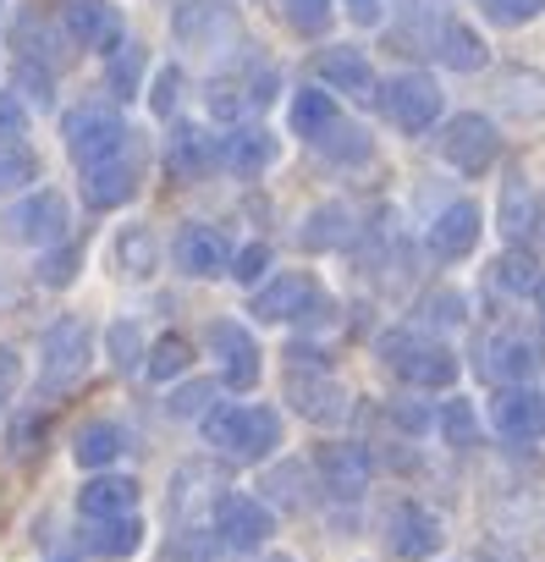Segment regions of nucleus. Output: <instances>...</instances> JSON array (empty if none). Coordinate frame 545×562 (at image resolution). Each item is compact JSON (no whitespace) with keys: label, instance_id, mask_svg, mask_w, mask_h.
<instances>
[{"label":"nucleus","instance_id":"1","mask_svg":"<svg viewBox=\"0 0 545 562\" xmlns=\"http://www.w3.org/2000/svg\"><path fill=\"white\" fill-rule=\"evenodd\" d=\"M204 441L237 463H259L282 447V414L259 403H226L204 414Z\"/></svg>","mask_w":545,"mask_h":562},{"label":"nucleus","instance_id":"2","mask_svg":"<svg viewBox=\"0 0 545 562\" xmlns=\"http://www.w3.org/2000/svg\"><path fill=\"white\" fill-rule=\"evenodd\" d=\"M375 348H381V364L402 386H413V392H446V386H457V353L446 342L424 337V331H386Z\"/></svg>","mask_w":545,"mask_h":562},{"label":"nucleus","instance_id":"3","mask_svg":"<svg viewBox=\"0 0 545 562\" xmlns=\"http://www.w3.org/2000/svg\"><path fill=\"white\" fill-rule=\"evenodd\" d=\"M0 226H7L12 243L50 248V243L67 237V226H72V204H67V193H56V188H34L29 199H18L7 215H0Z\"/></svg>","mask_w":545,"mask_h":562},{"label":"nucleus","instance_id":"4","mask_svg":"<svg viewBox=\"0 0 545 562\" xmlns=\"http://www.w3.org/2000/svg\"><path fill=\"white\" fill-rule=\"evenodd\" d=\"M496 155H501V133H496L490 116L463 111V116L446 122V133H441V160H446L457 177H485V171L496 166Z\"/></svg>","mask_w":545,"mask_h":562},{"label":"nucleus","instance_id":"5","mask_svg":"<svg viewBox=\"0 0 545 562\" xmlns=\"http://www.w3.org/2000/svg\"><path fill=\"white\" fill-rule=\"evenodd\" d=\"M89 359H94V331H89V321H78V315H61V321L39 337V375H45V386H72V381H83Z\"/></svg>","mask_w":545,"mask_h":562},{"label":"nucleus","instance_id":"6","mask_svg":"<svg viewBox=\"0 0 545 562\" xmlns=\"http://www.w3.org/2000/svg\"><path fill=\"white\" fill-rule=\"evenodd\" d=\"M61 133H67V149L78 166H94L105 155H122L127 149V122L105 105H78L61 116Z\"/></svg>","mask_w":545,"mask_h":562},{"label":"nucleus","instance_id":"7","mask_svg":"<svg viewBox=\"0 0 545 562\" xmlns=\"http://www.w3.org/2000/svg\"><path fill=\"white\" fill-rule=\"evenodd\" d=\"M270 535H276V513L259 496H242V491L215 496V540L226 551H259Z\"/></svg>","mask_w":545,"mask_h":562},{"label":"nucleus","instance_id":"8","mask_svg":"<svg viewBox=\"0 0 545 562\" xmlns=\"http://www.w3.org/2000/svg\"><path fill=\"white\" fill-rule=\"evenodd\" d=\"M320 299H326V293H320V281H315L309 270H287V276H276V281H264L248 310H253V321H264V326H282V321H309Z\"/></svg>","mask_w":545,"mask_h":562},{"label":"nucleus","instance_id":"9","mask_svg":"<svg viewBox=\"0 0 545 562\" xmlns=\"http://www.w3.org/2000/svg\"><path fill=\"white\" fill-rule=\"evenodd\" d=\"M381 100H386V116H391L402 133H430V127L441 122V89H435V78H424V72L391 78Z\"/></svg>","mask_w":545,"mask_h":562},{"label":"nucleus","instance_id":"10","mask_svg":"<svg viewBox=\"0 0 545 562\" xmlns=\"http://www.w3.org/2000/svg\"><path fill=\"white\" fill-rule=\"evenodd\" d=\"M61 29H67L72 45L100 50V56H111V50L127 40V23H122V12L111 7V0H67Z\"/></svg>","mask_w":545,"mask_h":562},{"label":"nucleus","instance_id":"11","mask_svg":"<svg viewBox=\"0 0 545 562\" xmlns=\"http://www.w3.org/2000/svg\"><path fill=\"white\" fill-rule=\"evenodd\" d=\"M209 348H215V359H220V381L231 386V392H253L259 386V342L248 337V326H237V321H209Z\"/></svg>","mask_w":545,"mask_h":562},{"label":"nucleus","instance_id":"12","mask_svg":"<svg viewBox=\"0 0 545 562\" xmlns=\"http://www.w3.org/2000/svg\"><path fill=\"white\" fill-rule=\"evenodd\" d=\"M171 29H177V40L193 45V50H215V45H226V40L242 34V23H237V12L226 7V0H182L177 18H171Z\"/></svg>","mask_w":545,"mask_h":562},{"label":"nucleus","instance_id":"13","mask_svg":"<svg viewBox=\"0 0 545 562\" xmlns=\"http://www.w3.org/2000/svg\"><path fill=\"white\" fill-rule=\"evenodd\" d=\"M171 259H177V270H182V276L209 281V276H226V265H231V243H226V232H220V226L188 221V226L177 232V243H171Z\"/></svg>","mask_w":545,"mask_h":562},{"label":"nucleus","instance_id":"14","mask_svg":"<svg viewBox=\"0 0 545 562\" xmlns=\"http://www.w3.org/2000/svg\"><path fill=\"white\" fill-rule=\"evenodd\" d=\"M441 546H446V529H441V518H435L430 507L402 502V507L391 513V551H397L402 562H424V557H435Z\"/></svg>","mask_w":545,"mask_h":562},{"label":"nucleus","instance_id":"15","mask_svg":"<svg viewBox=\"0 0 545 562\" xmlns=\"http://www.w3.org/2000/svg\"><path fill=\"white\" fill-rule=\"evenodd\" d=\"M315 469H320V485L331 491V496H359L364 485H370V452L359 447V441H326L320 452H315Z\"/></svg>","mask_w":545,"mask_h":562},{"label":"nucleus","instance_id":"16","mask_svg":"<svg viewBox=\"0 0 545 562\" xmlns=\"http://www.w3.org/2000/svg\"><path fill=\"white\" fill-rule=\"evenodd\" d=\"M315 78H320L326 89H337V94H353V100H370V94H375V67H370V56L353 50V45L320 50V56H315Z\"/></svg>","mask_w":545,"mask_h":562},{"label":"nucleus","instance_id":"17","mask_svg":"<svg viewBox=\"0 0 545 562\" xmlns=\"http://www.w3.org/2000/svg\"><path fill=\"white\" fill-rule=\"evenodd\" d=\"M479 226H485V210H479L474 199L446 204V210L435 215V226H430V254H435V259H463V254H474Z\"/></svg>","mask_w":545,"mask_h":562},{"label":"nucleus","instance_id":"18","mask_svg":"<svg viewBox=\"0 0 545 562\" xmlns=\"http://www.w3.org/2000/svg\"><path fill=\"white\" fill-rule=\"evenodd\" d=\"M78 540H83V551H89V557L122 562V557H133V551L144 546V518H138V513H111V518H89V524L78 529Z\"/></svg>","mask_w":545,"mask_h":562},{"label":"nucleus","instance_id":"19","mask_svg":"<svg viewBox=\"0 0 545 562\" xmlns=\"http://www.w3.org/2000/svg\"><path fill=\"white\" fill-rule=\"evenodd\" d=\"M133 193H138V166H133L127 155H105V160L83 166V199H89L94 210H116V204H127Z\"/></svg>","mask_w":545,"mask_h":562},{"label":"nucleus","instance_id":"20","mask_svg":"<svg viewBox=\"0 0 545 562\" xmlns=\"http://www.w3.org/2000/svg\"><path fill=\"white\" fill-rule=\"evenodd\" d=\"M287 397H293V408L304 414V419H315V425H337L342 414H348V392L326 375V370H315V375H287Z\"/></svg>","mask_w":545,"mask_h":562},{"label":"nucleus","instance_id":"21","mask_svg":"<svg viewBox=\"0 0 545 562\" xmlns=\"http://www.w3.org/2000/svg\"><path fill=\"white\" fill-rule=\"evenodd\" d=\"M166 166H171V177H182V182H198V177H209L215 166H220V144L204 133V127H171V144H166Z\"/></svg>","mask_w":545,"mask_h":562},{"label":"nucleus","instance_id":"22","mask_svg":"<svg viewBox=\"0 0 545 562\" xmlns=\"http://www.w3.org/2000/svg\"><path fill=\"white\" fill-rule=\"evenodd\" d=\"M490 425H496L501 441H529V436H540V392H523V386L507 381V386L490 397Z\"/></svg>","mask_w":545,"mask_h":562},{"label":"nucleus","instance_id":"23","mask_svg":"<svg viewBox=\"0 0 545 562\" xmlns=\"http://www.w3.org/2000/svg\"><path fill=\"white\" fill-rule=\"evenodd\" d=\"M270 94H276V72L220 78V83L209 89V111H215L220 122H237V116H248V111H264V105H270Z\"/></svg>","mask_w":545,"mask_h":562},{"label":"nucleus","instance_id":"24","mask_svg":"<svg viewBox=\"0 0 545 562\" xmlns=\"http://www.w3.org/2000/svg\"><path fill=\"white\" fill-rule=\"evenodd\" d=\"M276 155H282V144H276V133H264V127H237L220 144V160L237 177H259L264 166H276Z\"/></svg>","mask_w":545,"mask_h":562},{"label":"nucleus","instance_id":"25","mask_svg":"<svg viewBox=\"0 0 545 562\" xmlns=\"http://www.w3.org/2000/svg\"><path fill=\"white\" fill-rule=\"evenodd\" d=\"M83 518H111V513H138V480L133 474H94L78 491Z\"/></svg>","mask_w":545,"mask_h":562},{"label":"nucleus","instance_id":"26","mask_svg":"<svg viewBox=\"0 0 545 562\" xmlns=\"http://www.w3.org/2000/svg\"><path fill=\"white\" fill-rule=\"evenodd\" d=\"M435 56H441V67H452V72H479V67L490 61L485 40H479L468 23H457V18H441V23H435Z\"/></svg>","mask_w":545,"mask_h":562},{"label":"nucleus","instance_id":"27","mask_svg":"<svg viewBox=\"0 0 545 562\" xmlns=\"http://www.w3.org/2000/svg\"><path fill=\"white\" fill-rule=\"evenodd\" d=\"M479 370L490 375V381H523V375H534L540 370V353H534V342L529 337H490L485 342V359H479Z\"/></svg>","mask_w":545,"mask_h":562},{"label":"nucleus","instance_id":"28","mask_svg":"<svg viewBox=\"0 0 545 562\" xmlns=\"http://www.w3.org/2000/svg\"><path fill=\"white\" fill-rule=\"evenodd\" d=\"M122 452H127V430L111 425V419H89V425L72 436V458H78L83 469H105V463H116Z\"/></svg>","mask_w":545,"mask_h":562},{"label":"nucleus","instance_id":"29","mask_svg":"<svg viewBox=\"0 0 545 562\" xmlns=\"http://www.w3.org/2000/svg\"><path fill=\"white\" fill-rule=\"evenodd\" d=\"M155 265H160V243H155L149 226H127V232H116V270H122L127 281H149Z\"/></svg>","mask_w":545,"mask_h":562},{"label":"nucleus","instance_id":"30","mask_svg":"<svg viewBox=\"0 0 545 562\" xmlns=\"http://www.w3.org/2000/svg\"><path fill=\"white\" fill-rule=\"evenodd\" d=\"M287 116H293V133L298 138H320L337 122V100H331V89H298Z\"/></svg>","mask_w":545,"mask_h":562},{"label":"nucleus","instance_id":"31","mask_svg":"<svg viewBox=\"0 0 545 562\" xmlns=\"http://www.w3.org/2000/svg\"><path fill=\"white\" fill-rule=\"evenodd\" d=\"M188 364H193V348H188V337H177V331H166V337L144 353V370H149V381H160V386L177 381Z\"/></svg>","mask_w":545,"mask_h":562},{"label":"nucleus","instance_id":"32","mask_svg":"<svg viewBox=\"0 0 545 562\" xmlns=\"http://www.w3.org/2000/svg\"><path fill=\"white\" fill-rule=\"evenodd\" d=\"M78 270H83V248L78 243H61V248H45L39 254V265H34V276H39V288H72L78 281Z\"/></svg>","mask_w":545,"mask_h":562},{"label":"nucleus","instance_id":"33","mask_svg":"<svg viewBox=\"0 0 545 562\" xmlns=\"http://www.w3.org/2000/svg\"><path fill=\"white\" fill-rule=\"evenodd\" d=\"M353 221H348V204H320L309 221H304V248H337L348 243Z\"/></svg>","mask_w":545,"mask_h":562},{"label":"nucleus","instance_id":"34","mask_svg":"<svg viewBox=\"0 0 545 562\" xmlns=\"http://www.w3.org/2000/svg\"><path fill=\"white\" fill-rule=\"evenodd\" d=\"M105 78H111V94H122V100H133L138 94V78H144V45H116L111 50V61H105Z\"/></svg>","mask_w":545,"mask_h":562},{"label":"nucleus","instance_id":"35","mask_svg":"<svg viewBox=\"0 0 545 562\" xmlns=\"http://www.w3.org/2000/svg\"><path fill=\"white\" fill-rule=\"evenodd\" d=\"M534 281H540V265H534L529 248H507V254L496 259V288H507V293H534Z\"/></svg>","mask_w":545,"mask_h":562},{"label":"nucleus","instance_id":"36","mask_svg":"<svg viewBox=\"0 0 545 562\" xmlns=\"http://www.w3.org/2000/svg\"><path fill=\"white\" fill-rule=\"evenodd\" d=\"M39 177V155L23 149V144H0V193H12V188H29Z\"/></svg>","mask_w":545,"mask_h":562},{"label":"nucleus","instance_id":"37","mask_svg":"<svg viewBox=\"0 0 545 562\" xmlns=\"http://www.w3.org/2000/svg\"><path fill=\"white\" fill-rule=\"evenodd\" d=\"M540 221V210H534V199H529V188L512 177L507 182V193H501V226L512 232V237H529V226Z\"/></svg>","mask_w":545,"mask_h":562},{"label":"nucleus","instance_id":"38","mask_svg":"<svg viewBox=\"0 0 545 562\" xmlns=\"http://www.w3.org/2000/svg\"><path fill=\"white\" fill-rule=\"evenodd\" d=\"M105 348H111V364H116V370L144 364V337H138V326H133V321H116V326L105 331Z\"/></svg>","mask_w":545,"mask_h":562},{"label":"nucleus","instance_id":"39","mask_svg":"<svg viewBox=\"0 0 545 562\" xmlns=\"http://www.w3.org/2000/svg\"><path fill=\"white\" fill-rule=\"evenodd\" d=\"M209 557H215V540L204 529H177L160 551V562H209Z\"/></svg>","mask_w":545,"mask_h":562},{"label":"nucleus","instance_id":"40","mask_svg":"<svg viewBox=\"0 0 545 562\" xmlns=\"http://www.w3.org/2000/svg\"><path fill=\"white\" fill-rule=\"evenodd\" d=\"M276 7L298 34H326V23H331V0H276Z\"/></svg>","mask_w":545,"mask_h":562},{"label":"nucleus","instance_id":"41","mask_svg":"<svg viewBox=\"0 0 545 562\" xmlns=\"http://www.w3.org/2000/svg\"><path fill=\"white\" fill-rule=\"evenodd\" d=\"M315 144H326V155H337V160H364V155H370V133L342 127V122H331Z\"/></svg>","mask_w":545,"mask_h":562},{"label":"nucleus","instance_id":"42","mask_svg":"<svg viewBox=\"0 0 545 562\" xmlns=\"http://www.w3.org/2000/svg\"><path fill=\"white\" fill-rule=\"evenodd\" d=\"M166 408H171L177 419H193V414L204 419V414L215 408V381H188V386H177Z\"/></svg>","mask_w":545,"mask_h":562},{"label":"nucleus","instance_id":"43","mask_svg":"<svg viewBox=\"0 0 545 562\" xmlns=\"http://www.w3.org/2000/svg\"><path fill=\"white\" fill-rule=\"evenodd\" d=\"M479 12H485L490 23H501V29H518V23H529L534 12H545V0H479Z\"/></svg>","mask_w":545,"mask_h":562},{"label":"nucleus","instance_id":"44","mask_svg":"<svg viewBox=\"0 0 545 562\" xmlns=\"http://www.w3.org/2000/svg\"><path fill=\"white\" fill-rule=\"evenodd\" d=\"M264 265H270V248H264V243H248V248H237V254H231L226 276H237L242 288H253V281L264 276Z\"/></svg>","mask_w":545,"mask_h":562},{"label":"nucleus","instance_id":"45","mask_svg":"<svg viewBox=\"0 0 545 562\" xmlns=\"http://www.w3.org/2000/svg\"><path fill=\"white\" fill-rule=\"evenodd\" d=\"M23 133H29V105L12 89H0V144H18Z\"/></svg>","mask_w":545,"mask_h":562},{"label":"nucleus","instance_id":"46","mask_svg":"<svg viewBox=\"0 0 545 562\" xmlns=\"http://www.w3.org/2000/svg\"><path fill=\"white\" fill-rule=\"evenodd\" d=\"M177 100H182V72H177V67H160V72H155V94H149L155 116H171Z\"/></svg>","mask_w":545,"mask_h":562},{"label":"nucleus","instance_id":"47","mask_svg":"<svg viewBox=\"0 0 545 562\" xmlns=\"http://www.w3.org/2000/svg\"><path fill=\"white\" fill-rule=\"evenodd\" d=\"M298 480H304V463H282L276 474L264 480V491H270V496H282L287 507H304V491H298Z\"/></svg>","mask_w":545,"mask_h":562},{"label":"nucleus","instance_id":"48","mask_svg":"<svg viewBox=\"0 0 545 562\" xmlns=\"http://www.w3.org/2000/svg\"><path fill=\"white\" fill-rule=\"evenodd\" d=\"M441 425H446V436H452L457 447H474V441H479V430H474V408H468L463 397H457V403L441 414Z\"/></svg>","mask_w":545,"mask_h":562},{"label":"nucleus","instance_id":"49","mask_svg":"<svg viewBox=\"0 0 545 562\" xmlns=\"http://www.w3.org/2000/svg\"><path fill=\"white\" fill-rule=\"evenodd\" d=\"M45 430H50L45 414H23V419L12 425V447H18V452H34V447H45Z\"/></svg>","mask_w":545,"mask_h":562},{"label":"nucleus","instance_id":"50","mask_svg":"<svg viewBox=\"0 0 545 562\" xmlns=\"http://www.w3.org/2000/svg\"><path fill=\"white\" fill-rule=\"evenodd\" d=\"M18 83L29 89V100H39V105H50L56 94H50V67H34V61H23L18 67Z\"/></svg>","mask_w":545,"mask_h":562},{"label":"nucleus","instance_id":"51","mask_svg":"<svg viewBox=\"0 0 545 562\" xmlns=\"http://www.w3.org/2000/svg\"><path fill=\"white\" fill-rule=\"evenodd\" d=\"M18 381H23V359L7 348V342H0V408H7L12 403V392H18Z\"/></svg>","mask_w":545,"mask_h":562},{"label":"nucleus","instance_id":"52","mask_svg":"<svg viewBox=\"0 0 545 562\" xmlns=\"http://www.w3.org/2000/svg\"><path fill=\"white\" fill-rule=\"evenodd\" d=\"M424 310H430L435 326H463V299H457V293H435Z\"/></svg>","mask_w":545,"mask_h":562},{"label":"nucleus","instance_id":"53","mask_svg":"<svg viewBox=\"0 0 545 562\" xmlns=\"http://www.w3.org/2000/svg\"><path fill=\"white\" fill-rule=\"evenodd\" d=\"M391 419H397L408 436H424V430H430V408H424V403H397Z\"/></svg>","mask_w":545,"mask_h":562},{"label":"nucleus","instance_id":"54","mask_svg":"<svg viewBox=\"0 0 545 562\" xmlns=\"http://www.w3.org/2000/svg\"><path fill=\"white\" fill-rule=\"evenodd\" d=\"M348 18L353 23H381L386 18V0H348Z\"/></svg>","mask_w":545,"mask_h":562},{"label":"nucleus","instance_id":"55","mask_svg":"<svg viewBox=\"0 0 545 562\" xmlns=\"http://www.w3.org/2000/svg\"><path fill=\"white\" fill-rule=\"evenodd\" d=\"M534 304H540V326H545V276L534 281Z\"/></svg>","mask_w":545,"mask_h":562},{"label":"nucleus","instance_id":"56","mask_svg":"<svg viewBox=\"0 0 545 562\" xmlns=\"http://www.w3.org/2000/svg\"><path fill=\"white\" fill-rule=\"evenodd\" d=\"M264 562H298V557H282V551H276V557H264Z\"/></svg>","mask_w":545,"mask_h":562},{"label":"nucleus","instance_id":"57","mask_svg":"<svg viewBox=\"0 0 545 562\" xmlns=\"http://www.w3.org/2000/svg\"><path fill=\"white\" fill-rule=\"evenodd\" d=\"M50 562H83V557H50Z\"/></svg>","mask_w":545,"mask_h":562},{"label":"nucleus","instance_id":"58","mask_svg":"<svg viewBox=\"0 0 545 562\" xmlns=\"http://www.w3.org/2000/svg\"><path fill=\"white\" fill-rule=\"evenodd\" d=\"M540 430H545V397H540Z\"/></svg>","mask_w":545,"mask_h":562},{"label":"nucleus","instance_id":"59","mask_svg":"<svg viewBox=\"0 0 545 562\" xmlns=\"http://www.w3.org/2000/svg\"><path fill=\"white\" fill-rule=\"evenodd\" d=\"M540 226H545V210H540Z\"/></svg>","mask_w":545,"mask_h":562}]
</instances>
